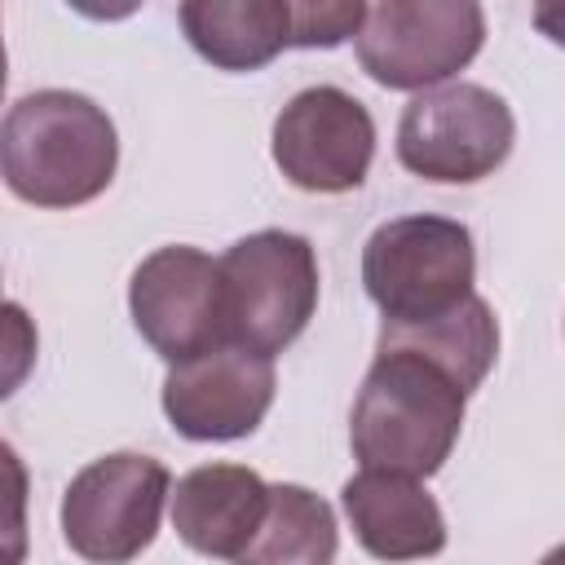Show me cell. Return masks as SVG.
I'll use <instances>...</instances> for the list:
<instances>
[{"label":"cell","instance_id":"1","mask_svg":"<svg viewBox=\"0 0 565 565\" xmlns=\"http://www.w3.org/2000/svg\"><path fill=\"white\" fill-rule=\"evenodd\" d=\"M119 168L110 115L71 88L18 97L0 119V177L31 207L93 203Z\"/></svg>","mask_w":565,"mask_h":565},{"label":"cell","instance_id":"2","mask_svg":"<svg viewBox=\"0 0 565 565\" xmlns=\"http://www.w3.org/2000/svg\"><path fill=\"white\" fill-rule=\"evenodd\" d=\"M463 402L468 393L441 366L406 349H375L349 419L353 459L375 472L433 477L459 441Z\"/></svg>","mask_w":565,"mask_h":565},{"label":"cell","instance_id":"3","mask_svg":"<svg viewBox=\"0 0 565 565\" xmlns=\"http://www.w3.org/2000/svg\"><path fill=\"white\" fill-rule=\"evenodd\" d=\"M477 252L468 225L450 216H393L362 247V287L384 327H419L472 296Z\"/></svg>","mask_w":565,"mask_h":565},{"label":"cell","instance_id":"4","mask_svg":"<svg viewBox=\"0 0 565 565\" xmlns=\"http://www.w3.org/2000/svg\"><path fill=\"white\" fill-rule=\"evenodd\" d=\"M225 344L260 358L282 353L318 309V256L291 230H256L221 260Z\"/></svg>","mask_w":565,"mask_h":565},{"label":"cell","instance_id":"5","mask_svg":"<svg viewBox=\"0 0 565 565\" xmlns=\"http://www.w3.org/2000/svg\"><path fill=\"white\" fill-rule=\"evenodd\" d=\"M516 119L486 84H437L406 102L397 119V159L433 185L486 181L512 154Z\"/></svg>","mask_w":565,"mask_h":565},{"label":"cell","instance_id":"6","mask_svg":"<svg viewBox=\"0 0 565 565\" xmlns=\"http://www.w3.org/2000/svg\"><path fill=\"white\" fill-rule=\"evenodd\" d=\"M172 477L159 459L115 450L79 468L62 494V539L88 565L137 561L163 521Z\"/></svg>","mask_w":565,"mask_h":565},{"label":"cell","instance_id":"7","mask_svg":"<svg viewBox=\"0 0 565 565\" xmlns=\"http://www.w3.org/2000/svg\"><path fill=\"white\" fill-rule=\"evenodd\" d=\"M486 40V13L472 0H384L366 4L353 35L362 71L384 88L424 93L459 75Z\"/></svg>","mask_w":565,"mask_h":565},{"label":"cell","instance_id":"8","mask_svg":"<svg viewBox=\"0 0 565 565\" xmlns=\"http://www.w3.org/2000/svg\"><path fill=\"white\" fill-rule=\"evenodd\" d=\"M278 172L309 194H344L358 190L375 159V119L371 110L335 88L313 84L300 88L274 119L269 137Z\"/></svg>","mask_w":565,"mask_h":565},{"label":"cell","instance_id":"9","mask_svg":"<svg viewBox=\"0 0 565 565\" xmlns=\"http://www.w3.org/2000/svg\"><path fill=\"white\" fill-rule=\"evenodd\" d=\"M128 309L141 340L168 362H190L225 344L221 309V269L207 252L168 243L150 252L128 282Z\"/></svg>","mask_w":565,"mask_h":565},{"label":"cell","instance_id":"10","mask_svg":"<svg viewBox=\"0 0 565 565\" xmlns=\"http://www.w3.org/2000/svg\"><path fill=\"white\" fill-rule=\"evenodd\" d=\"M274 358L216 344L163 375V415L190 441L252 437L274 406Z\"/></svg>","mask_w":565,"mask_h":565},{"label":"cell","instance_id":"11","mask_svg":"<svg viewBox=\"0 0 565 565\" xmlns=\"http://www.w3.org/2000/svg\"><path fill=\"white\" fill-rule=\"evenodd\" d=\"M340 503L353 525V539L375 561H424L446 547V516L415 477L362 468L344 481Z\"/></svg>","mask_w":565,"mask_h":565},{"label":"cell","instance_id":"12","mask_svg":"<svg viewBox=\"0 0 565 565\" xmlns=\"http://www.w3.org/2000/svg\"><path fill=\"white\" fill-rule=\"evenodd\" d=\"M172 494V530L185 547L221 561H238L252 543L269 486L247 463H199L190 468Z\"/></svg>","mask_w":565,"mask_h":565},{"label":"cell","instance_id":"13","mask_svg":"<svg viewBox=\"0 0 565 565\" xmlns=\"http://www.w3.org/2000/svg\"><path fill=\"white\" fill-rule=\"evenodd\" d=\"M185 40L221 71H256L296 49L291 0H190L177 9Z\"/></svg>","mask_w":565,"mask_h":565},{"label":"cell","instance_id":"14","mask_svg":"<svg viewBox=\"0 0 565 565\" xmlns=\"http://www.w3.org/2000/svg\"><path fill=\"white\" fill-rule=\"evenodd\" d=\"M380 349H406L424 362L441 366L463 393H477L499 353V322L494 309L472 291L459 309L419 322V327H380Z\"/></svg>","mask_w":565,"mask_h":565},{"label":"cell","instance_id":"15","mask_svg":"<svg viewBox=\"0 0 565 565\" xmlns=\"http://www.w3.org/2000/svg\"><path fill=\"white\" fill-rule=\"evenodd\" d=\"M340 547L335 512L322 494L278 481L269 486L265 516L234 565H331Z\"/></svg>","mask_w":565,"mask_h":565},{"label":"cell","instance_id":"16","mask_svg":"<svg viewBox=\"0 0 565 565\" xmlns=\"http://www.w3.org/2000/svg\"><path fill=\"white\" fill-rule=\"evenodd\" d=\"M26 494H31V477L22 455L0 441V565H26Z\"/></svg>","mask_w":565,"mask_h":565},{"label":"cell","instance_id":"17","mask_svg":"<svg viewBox=\"0 0 565 565\" xmlns=\"http://www.w3.org/2000/svg\"><path fill=\"white\" fill-rule=\"evenodd\" d=\"M35 353H40V331H35V318L13 305V300H0V402L13 397L31 366H35Z\"/></svg>","mask_w":565,"mask_h":565},{"label":"cell","instance_id":"18","mask_svg":"<svg viewBox=\"0 0 565 565\" xmlns=\"http://www.w3.org/2000/svg\"><path fill=\"white\" fill-rule=\"evenodd\" d=\"M4 79H9V57H4V35H0V97H4Z\"/></svg>","mask_w":565,"mask_h":565}]
</instances>
